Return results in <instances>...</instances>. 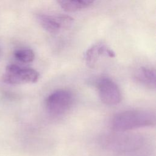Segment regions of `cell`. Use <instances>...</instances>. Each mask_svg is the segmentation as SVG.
<instances>
[{"label": "cell", "instance_id": "obj_9", "mask_svg": "<svg viewBox=\"0 0 156 156\" xmlns=\"http://www.w3.org/2000/svg\"><path fill=\"white\" fill-rule=\"evenodd\" d=\"M14 57L19 62L24 63H29L34 60V51L29 48H21L14 52Z\"/></svg>", "mask_w": 156, "mask_h": 156}, {"label": "cell", "instance_id": "obj_7", "mask_svg": "<svg viewBox=\"0 0 156 156\" xmlns=\"http://www.w3.org/2000/svg\"><path fill=\"white\" fill-rule=\"evenodd\" d=\"M136 78L141 83L150 88H155L156 74L154 69L142 66L140 68L136 73Z\"/></svg>", "mask_w": 156, "mask_h": 156}, {"label": "cell", "instance_id": "obj_8", "mask_svg": "<svg viewBox=\"0 0 156 156\" xmlns=\"http://www.w3.org/2000/svg\"><path fill=\"white\" fill-rule=\"evenodd\" d=\"M58 5L65 11L74 12L91 5L94 0H56Z\"/></svg>", "mask_w": 156, "mask_h": 156}, {"label": "cell", "instance_id": "obj_4", "mask_svg": "<svg viewBox=\"0 0 156 156\" xmlns=\"http://www.w3.org/2000/svg\"><path fill=\"white\" fill-rule=\"evenodd\" d=\"M97 88L102 102L108 105L119 104L121 101V93L117 84L108 77H103L99 80Z\"/></svg>", "mask_w": 156, "mask_h": 156}, {"label": "cell", "instance_id": "obj_5", "mask_svg": "<svg viewBox=\"0 0 156 156\" xmlns=\"http://www.w3.org/2000/svg\"><path fill=\"white\" fill-rule=\"evenodd\" d=\"M36 18L42 28L51 34H55L62 29L69 27L74 21L71 16L62 14H38Z\"/></svg>", "mask_w": 156, "mask_h": 156}, {"label": "cell", "instance_id": "obj_1", "mask_svg": "<svg viewBox=\"0 0 156 156\" xmlns=\"http://www.w3.org/2000/svg\"><path fill=\"white\" fill-rule=\"evenodd\" d=\"M155 115L147 110H129L115 115L111 121V127L116 132L152 127L155 124Z\"/></svg>", "mask_w": 156, "mask_h": 156}, {"label": "cell", "instance_id": "obj_2", "mask_svg": "<svg viewBox=\"0 0 156 156\" xmlns=\"http://www.w3.org/2000/svg\"><path fill=\"white\" fill-rule=\"evenodd\" d=\"M73 101L71 91L65 89L57 90L51 93L46 99V111L53 116L62 115L71 107Z\"/></svg>", "mask_w": 156, "mask_h": 156}, {"label": "cell", "instance_id": "obj_6", "mask_svg": "<svg viewBox=\"0 0 156 156\" xmlns=\"http://www.w3.org/2000/svg\"><path fill=\"white\" fill-rule=\"evenodd\" d=\"M102 55L112 58L115 56V53L112 49L102 43L96 44L91 46L87 50L85 55L87 66L91 68L94 67L99 58Z\"/></svg>", "mask_w": 156, "mask_h": 156}, {"label": "cell", "instance_id": "obj_3", "mask_svg": "<svg viewBox=\"0 0 156 156\" xmlns=\"http://www.w3.org/2000/svg\"><path fill=\"white\" fill-rule=\"evenodd\" d=\"M39 77L38 73L30 68L20 67L15 64L7 66L2 76V80L10 85H20L36 82Z\"/></svg>", "mask_w": 156, "mask_h": 156}]
</instances>
